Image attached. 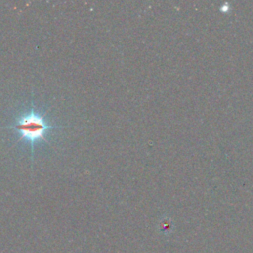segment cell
Returning <instances> with one entry per match:
<instances>
[{
    "mask_svg": "<svg viewBox=\"0 0 253 253\" xmlns=\"http://www.w3.org/2000/svg\"><path fill=\"white\" fill-rule=\"evenodd\" d=\"M66 126H58L48 125L43 117L38 113L35 109H32L28 113L23 114L19 119H17L16 123L5 126V128H14L18 130L21 134V140L27 139L32 143V149L34 148V143L39 140H43L47 142L45 138V133L49 129L53 128H62Z\"/></svg>",
    "mask_w": 253,
    "mask_h": 253,
    "instance_id": "1",
    "label": "cell"
}]
</instances>
